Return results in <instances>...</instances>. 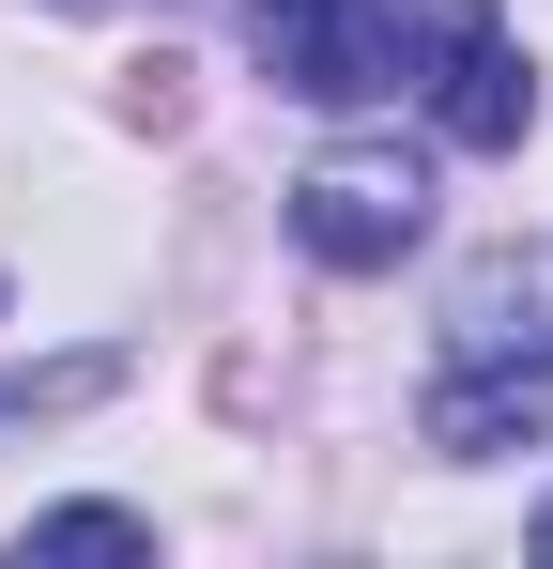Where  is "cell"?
<instances>
[{"label": "cell", "instance_id": "obj_5", "mask_svg": "<svg viewBox=\"0 0 553 569\" xmlns=\"http://www.w3.org/2000/svg\"><path fill=\"white\" fill-rule=\"evenodd\" d=\"M539 555H553V523H539Z\"/></svg>", "mask_w": 553, "mask_h": 569}, {"label": "cell", "instance_id": "obj_1", "mask_svg": "<svg viewBox=\"0 0 553 569\" xmlns=\"http://www.w3.org/2000/svg\"><path fill=\"white\" fill-rule=\"evenodd\" d=\"M400 78L431 93L461 154H507L523 123H539V78H523V47L492 31V0H400Z\"/></svg>", "mask_w": 553, "mask_h": 569}, {"label": "cell", "instance_id": "obj_2", "mask_svg": "<svg viewBox=\"0 0 553 569\" xmlns=\"http://www.w3.org/2000/svg\"><path fill=\"white\" fill-rule=\"evenodd\" d=\"M247 47H262L276 93H308V108L400 93V0H247Z\"/></svg>", "mask_w": 553, "mask_h": 569}, {"label": "cell", "instance_id": "obj_3", "mask_svg": "<svg viewBox=\"0 0 553 569\" xmlns=\"http://www.w3.org/2000/svg\"><path fill=\"white\" fill-rule=\"evenodd\" d=\"M415 231H431V170H415V154H323V170L292 186V247L339 262V278H384Z\"/></svg>", "mask_w": 553, "mask_h": 569}, {"label": "cell", "instance_id": "obj_4", "mask_svg": "<svg viewBox=\"0 0 553 569\" xmlns=\"http://www.w3.org/2000/svg\"><path fill=\"white\" fill-rule=\"evenodd\" d=\"M31 555H154L139 508H31Z\"/></svg>", "mask_w": 553, "mask_h": 569}]
</instances>
